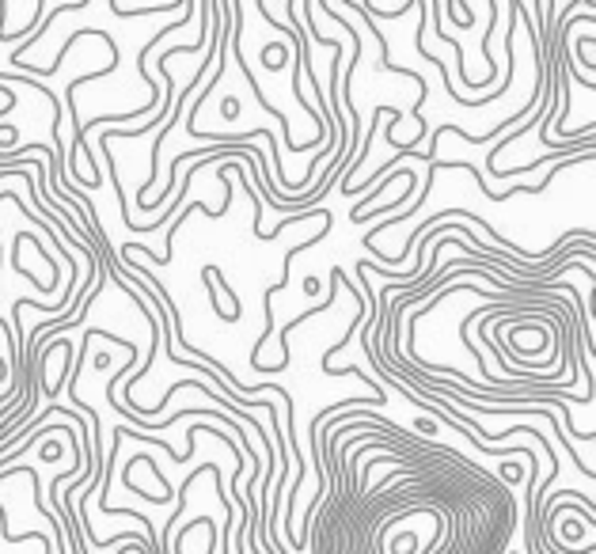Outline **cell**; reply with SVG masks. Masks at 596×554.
Listing matches in <instances>:
<instances>
[{"label":"cell","mask_w":596,"mask_h":554,"mask_svg":"<svg viewBox=\"0 0 596 554\" xmlns=\"http://www.w3.org/2000/svg\"><path fill=\"white\" fill-rule=\"evenodd\" d=\"M220 114H224V122L239 118V103H236V99H224V103H220Z\"/></svg>","instance_id":"1"}]
</instances>
